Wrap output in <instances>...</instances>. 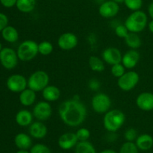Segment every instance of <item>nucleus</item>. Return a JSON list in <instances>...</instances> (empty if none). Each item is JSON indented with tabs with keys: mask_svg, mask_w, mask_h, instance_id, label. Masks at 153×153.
<instances>
[{
	"mask_svg": "<svg viewBox=\"0 0 153 153\" xmlns=\"http://www.w3.org/2000/svg\"><path fill=\"white\" fill-rule=\"evenodd\" d=\"M87 108L79 100L71 99L63 102L58 108V115L65 125L77 127L87 117Z\"/></svg>",
	"mask_w": 153,
	"mask_h": 153,
	"instance_id": "1",
	"label": "nucleus"
},
{
	"mask_svg": "<svg viewBox=\"0 0 153 153\" xmlns=\"http://www.w3.org/2000/svg\"><path fill=\"white\" fill-rule=\"evenodd\" d=\"M126 121V115L119 109L109 110L103 117V126L105 129L111 133L117 131L123 126Z\"/></svg>",
	"mask_w": 153,
	"mask_h": 153,
	"instance_id": "2",
	"label": "nucleus"
},
{
	"mask_svg": "<svg viewBox=\"0 0 153 153\" xmlns=\"http://www.w3.org/2000/svg\"><path fill=\"white\" fill-rule=\"evenodd\" d=\"M124 24L130 32L138 34L143 31L147 25V15L140 10L132 11L126 18Z\"/></svg>",
	"mask_w": 153,
	"mask_h": 153,
	"instance_id": "3",
	"label": "nucleus"
},
{
	"mask_svg": "<svg viewBox=\"0 0 153 153\" xmlns=\"http://www.w3.org/2000/svg\"><path fill=\"white\" fill-rule=\"evenodd\" d=\"M19 60L30 61L34 60L39 54L38 43L32 40H25L19 45L16 50Z\"/></svg>",
	"mask_w": 153,
	"mask_h": 153,
	"instance_id": "4",
	"label": "nucleus"
},
{
	"mask_svg": "<svg viewBox=\"0 0 153 153\" xmlns=\"http://www.w3.org/2000/svg\"><path fill=\"white\" fill-rule=\"evenodd\" d=\"M49 84V76L44 70H36L28 79V88L36 93L43 91Z\"/></svg>",
	"mask_w": 153,
	"mask_h": 153,
	"instance_id": "5",
	"label": "nucleus"
},
{
	"mask_svg": "<svg viewBox=\"0 0 153 153\" xmlns=\"http://www.w3.org/2000/svg\"><path fill=\"white\" fill-rule=\"evenodd\" d=\"M111 104V98L104 93H98L95 94L91 100V107L93 110L100 114H105L106 112L108 111Z\"/></svg>",
	"mask_w": 153,
	"mask_h": 153,
	"instance_id": "6",
	"label": "nucleus"
},
{
	"mask_svg": "<svg viewBox=\"0 0 153 153\" xmlns=\"http://www.w3.org/2000/svg\"><path fill=\"white\" fill-rule=\"evenodd\" d=\"M140 81L139 74L135 71H127L117 80V85L122 91L128 92L134 89Z\"/></svg>",
	"mask_w": 153,
	"mask_h": 153,
	"instance_id": "7",
	"label": "nucleus"
},
{
	"mask_svg": "<svg viewBox=\"0 0 153 153\" xmlns=\"http://www.w3.org/2000/svg\"><path fill=\"white\" fill-rule=\"evenodd\" d=\"M17 53L11 48H2L0 52V63L4 68L7 70H12L18 64Z\"/></svg>",
	"mask_w": 153,
	"mask_h": 153,
	"instance_id": "8",
	"label": "nucleus"
},
{
	"mask_svg": "<svg viewBox=\"0 0 153 153\" xmlns=\"http://www.w3.org/2000/svg\"><path fill=\"white\" fill-rule=\"evenodd\" d=\"M34 117L37 120L46 121L51 117L52 108L50 103L47 101H40L34 105L32 110Z\"/></svg>",
	"mask_w": 153,
	"mask_h": 153,
	"instance_id": "9",
	"label": "nucleus"
},
{
	"mask_svg": "<svg viewBox=\"0 0 153 153\" xmlns=\"http://www.w3.org/2000/svg\"><path fill=\"white\" fill-rule=\"evenodd\" d=\"M7 89L13 93H21L28 88V79L21 74H13L6 82Z\"/></svg>",
	"mask_w": 153,
	"mask_h": 153,
	"instance_id": "10",
	"label": "nucleus"
},
{
	"mask_svg": "<svg viewBox=\"0 0 153 153\" xmlns=\"http://www.w3.org/2000/svg\"><path fill=\"white\" fill-rule=\"evenodd\" d=\"M100 16L105 19H111L116 16L120 12L119 3L112 0H108L101 3L98 9Z\"/></svg>",
	"mask_w": 153,
	"mask_h": 153,
	"instance_id": "11",
	"label": "nucleus"
},
{
	"mask_svg": "<svg viewBox=\"0 0 153 153\" xmlns=\"http://www.w3.org/2000/svg\"><path fill=\"white\" fill-rule=\"evenodd\" d=\"M58 46L64 51H70L75 49L79 43L78 37L74 33L65 32L61 34L58 39Z\"/></svg>",
	"mask_w": 153,
	"mask_h": 153,
	"instance_id": "12",
	"label": "nucleus"
},
{
	"mask_svg": "<svg viewBox=\"0 0 153 153\" xmlns=\"http://www.w3.org/2000/svg\"><path fill=\"white\" fill-rule=\"evenodd\" d=\"M123 55L120 50L116 47H108L103 50L102 58L105 63L112 66L122 61Z\"/></svg>",
	"mask_w": 153,
	"mask_h": 153,
	"instance_id": "13",
	"label": "nucleus"
},
{
	"mask_svg": "<svg viewBox=\"0 0 153 153\" xmlns=\"http://www.w3.org/2000/svg\"><path fill=\"white\" fill-rule=\"evenodd\" d=\"M140 55L137 49H130L124 55H123L121 63L126 67V69L131 70L137 65L140 61Z\"/></svg>",
	"mask_w": 153,
	"mask_h": 153,
	"instance_id": "14",
	"label": "nucleus"
},
{
	"mask_svg": "<svg viewBox=\"0 0 153 153\" xmlns=\"http://www.w3.org/2000/svg\"><path fill=\"white\" fill-rule=\"evenodd\" d=\"M137 108L144 111L153 110V94L150 92H143L136 98Z\"/></svg>",
	"mask_w": 153,
	"mask_h": 153,
	"instance_id": "15",
	"label": "nucleus"
},
{
	"mask_svg": "<svg viewBox=\"0 0 153 153\" xmlns=\"http://www.w3.org/2000/svg\"><path fill=\"white\" fill-rule=\"evenodd\" d=\"M79 142L76 133L67 132L61 134L58 138V146L64 150H69L75 147Z\"/></svg>",
	"mask_w": 153,
	"mask_h": 153,
	"instance_id": "16",
	"label": "nucleus"
},
{
	"mask_svg": "<svg viewBox=\"0 0 153 153\" xmlns=\"http://www.w3.org/2000/svg\"><path fill=\"white\" fill-rule=\"evenodd\" d=\"M29 134L31 137L35 139H43L46 136L48 133L47 126L42 121L33 122L29 126Z\"/></svg>",
	"mask_w": 153,
	"mask_h": 153,
	"instance_id": "17",
	"label": "nucleus"
},
{
	"mask_svg": "<svg viewBox=\"0 0 153 153\" xmlns=\"http://www.w3.org/2000/svg\"><path fill=\"white\" fill-rule=\"evenodd\" d=\"M33 118L34 116L32 112L26 109H22L16 113L15 116V121L19 126L26 127L29 126L32 123Z\"/></svg>",
	"mask_w": 153,
	"mask_h": 153,
	"instance_id": "18",
	"label": "nucleus"
},
{
	"mask_svg": "<svg viewBox=\"0 0 153 153\" xmlns=\"http://www.w3.org/2000/svg\"><path fill=\"white\" fill-rule=\"evenodd\" d=\"M41 92L43 100L49 102H56L61 97V91L58 87L55 85H49Z\"/></svg>",
	"mask_w": 153,
	"mask_h": 153,
	"instance_id": "19",
	"label": "nucleus"
},
{
	"mask_svg": "<svg viewBox=\"0 0 153 153\" xmlns=\"http://www.w3.org/2000/svg\"><path fill=\"white\" fill-rule=\"evenodd\" d=\"M36 99H37V95H36L35 91L28 88L19 93V102L22 105L25 106V107L33 105L35 103Z\"/></svg>",
	"mask_w": 153,
	"mask_h": 153,
	"instance_id": "20",
	"label": "nucleus"
},
{
	"mask_svg": "<svg viewBox=\"0 0 153 153\" xmlns=\"http://www.w3.org/2000/svg\"><path fill=\"white\" fill-rule=\"evenodd\" d=\"M14 143L19 149H27L32 146V140L28 134L19 133L14 137Z\"/></svg>",
	"mask_w": 153,
	"mask_h": 153,
	"instance_id": "21",
	"label": "nucleus"
},
{
	"mask_svg": "<svg viewBox=\"0 0 153 153\" xmlns=\"http://www.w3.org/2000/svg\"><path fill=\"white\" fill-rule=\"evenodd\" d=\"M135 144L138 149L142 151L149 150L153 146V137L148 134H140L135 140Z\"/></svg>",
	"mask_w": 153,
	"mask_h": 153,
	"instance_id": "22",
	"label": "nucleus"
},
{
	"mask_svg": "<svg viewBox=\"0 0 153 153\" xmlns=\"http://www.w3.org/2000/svg\"><path fill=\"white\" fill-rule=\"evenodd\" d=\"M1 32V37L8 43H15L19 39V32L15 27L7 25Z\"/></svg>",
	"mask_w": 153,
	"mask_h": 153,
	"instance_id": "23",
	"label": "nucleus"
},
{
	"mask_svg": "<svg viewBox=\"0 0 153 153\" xmlns=\"http://www.w3.org/2000/svg\"><path fill=\"white\" fill-rule=\"evenodd\" d=\"M37 4L36 0H17L16 7L19 11L24 13H28L34 10Z\"/></svg>",
	"mask_w": 153,
	"mask_h": 153,
	"instance_id": "24",
	"label": "nucleus"
},
{
	"mask_svg": "<svg viewBox=\"0 0 153 153\" xmlns=\"http://www.w3.org/2000/svg\"><path fill=\"white\" fill-rule=\"evenodd\" d=\"M126 46L131 49H137L141 46L142 41L137 33L130 32L124 39Z\"/></svg>",
	"mask_w": 153,
	"mask_h": 153,
	"instance_id": "25",
	"label": "nucleus"
},
{
	"mask_svg": "<svg viewBox=\"0 0 153 153\" xmlns=\"http://www.w3.org/2000/svg\"><path fill=\"white\" fill-rule=\"evenodd\" d=\"M88 64L91 70L96 73H102L105 70V62L102 59L98 56L92 55L89 58Z\"/></svg>",
	"mask_w": 153,
	"mask_h": 153,
	"instance_id": "26",
	"label": "nucleus"
},
{
	"mask_svg": "<svg viewBox=\"0 0 153 153\" xmlns=\"http://www.w3.org/2000/svg\"><path fill=\"white\" fill-rule=\"evenodd\" d=\"M75 153H97L94 145L88 140L79 141L75 146Z\"/></svg>",
	"mask_w": 153,
	"mask_h": 153,
	"instance_id": "27",
	"label": "nucleus"
},
{
	"mask_svg": "<svg viewBox=\"0 0 153 153\" xmlns=\"http://www.w3.org/2000/svg\"><path fill=\"white\" fill-rule=\"evenodd\" d=\"M53 50V45L49 41L44 40V41H42L40 43H38L39 54L43 55V56H47V55H51Z\"/></svg>",
	"mask_w": 153,
	"mask_h": 153,
	"instance_id": "28",
	"label": "nucleus"
},
{
	"mask_svg": "<svg viewBox=\"0 0 153 153\" xmlns=\"http://www.w3.org/2000/svg\"><path fill=\"white\" fill-rule=\"evenodd\" d=\"M120 153H138V148L134 142L126 141L121 146Z\"/></svg>",
	"mask_w": 153,
	"mask_h": 153,
	"instance_id": "29",
	"label": "nucleus"
},
{
	"mask_svg": "<svg viewBox=\"0 0 153 153\" xmlns=\"http://www.w3.org/2000/svg\"><path fill=\"white\" fill-rule=\"evenodd\" d=\"M126 7L131 11L140 10L143 6V0H124Z\"/></svg>",
	"mask_w": 153,
	"mask_h": 153,
	"instance_id": "30",
	"label": "nucleus"
},
{
	"mask_svg": "<svg viewBox=\"0 0 153 153\" xmlns=\"http://www.w3.org/2000/svg\"><path fill=\"white\" fill-rule=\"evenodd\" d=\"M126 67L123 65L122 63H119V64H114V65L111 66V73L112 76H114L115 78L119 79L120 77H121V76L126 72Z\"/></svg>",
	"mask_w": 153,
	"mask_h": 153,
	"instance_id": "31",
	"label": "nucleus"
},
{
	"mask_svg": "<svg viewBox=\"0 0 153 153\" xmlns=\"http://www.w3.org/2000/svg\"><path fill=\"white\" fill-rule=\"evenodd\" d=\"M114 29L115 34L120 38L125 39V37L129 33V31L126 28L125 24H117L116 26H114Z\"/></svg>",
	"mask_w": 153,
	"mask_h": 153,
	"instance_id": "32",
	"label": "nucleus"
},
{
	"mask_svg": "<svg viewBox=\"0 0 153 153\" xmlns=\"http://www.w3.org/2000/svg\"><path fill=\"white\" fill-rule=\"evenodd\" d=\"M30 153H52L50 149L43 143H37L31 147Z\"/></svg>",
	"mask_w": 153,
	"mask_h": 153,
	"instance_id": "33",
	"label": "nucleus"
},
{
	"mask_svg": "<svg viewBox=\"0 0 153 153\" xmlns=\"http://www.w3.org/2000/svg\"><path fill=\"white\" fill-rule=\"evenodd\" d=\"M76 134L79 141H85L88 140L91 137V131L87 128H81L77 130Z\"/></svg>",
	"mask_w": 153,
	"mask_h": 153,
	"instance_id": "34",
	"label": "nucleus"
},
{
	"mask_svg": "<svg viewBox=\"0 0 153 153\" xmlns=\"http://www.w3.org/2000/svg\"><path fill=\"white\" fill-rule=\"evenodd\" d=\"M124 137L126 141L133 142L135 140L137 137V131L134 128H129L126 129L124 133Z\"/></svg>",
	"mask_w": 153,
	"mask_h": 153,
	"instance_id": "35",
	"label": "nucleus"
},
{
	"mask_svg": "<svg viewBox=\"0 0 153 153\" xmlns=\"http://www.w3.org/2000/svg\"><path fill=\"white\" fill-rule=\"evenodd\" d=\"M100 86H101V83L97 79H92L88 82V88L93 91H98L100 88Z\"/></svg>",
	"mask_w": 153,
	"mask_h": 153,
	"instance_id": "36",
	"label": "nucleus"
},
{
	"mask_svg": "<svg viewBox=\"0 0 153 153\" xmlns=\"http://www.w3.org/2000/svg\"><path fill=\"white\" fill-rule=\"evenodd\" d=\"M8 24V18L4 13H0V31H2Z\"/></svg>",
	"mask_w": 153,
	"mask_h": 153,
	"instance_id": "37",
	"label": "nucleus"
},
{
	"mask_svg": "<svg viewBox=\"0 0 153 153\" xmlns=\"http://www.w3.org/2000/svg\"><path fill=\"white\" fill-rule=\"evenodd\" d=\"M16 1H17V0H0L1 4L7 8H10L13 6H16Z\"/></svg>",
	"mask_w": 153,
	"mask_h": 153,
	"instance_id": "38",
	"label": "nucleus"
},
{
	"mask_svg": "<svg viewBox=\"0 0 153 153\" xmlns=\"http://www.w3.org/2000/svg\"><path fill=\"white\" fill-rule=\"evenodd\" d=\"M148 13H149V16L153 19V1L149 4V7H148Z\"/></svg>",
	"mask_w": 153,
	"mask_h": 153,
	"instance_id": "39",
	"label": "nucleus"
},
{
	"mask_svg": "<svg viewBox=\"0 0 153 153\" xmlns=\"http://www.w3.org/2000/svg\"><path fill=\"white\" fill-rule=\"evenodd\" d=\"M148 28H149V31L153 33V19H152V20L149 22V24H148Z\"/></svg>",
	"mask_w": 153,
	"mask_h": 153,
	"instance_id": "40",
	"label": "nucleus"
},
{
	"mask_svg": "<svg viewBox=\"0 0 153 153\" xmlns=\"http://www.w3.org/2000/svg\"><path fill=\"white\" fill-rule=\"evenodd\" d=\"M100 153H117L116 151L113 150V149H105V150L102 151Z\"/></svg>",
	"mask_w": 153,
	"mask_h": 153,
	"instance_id": "41",
	"label": "nucleus"
},
{
	"mask_svg": "<svg viewBox=\"0 0 153 153\" xmlns=\"http://www.w3.org/2000/svg\"><path fill=\"white\" fill-rule=\"evenodd\" d=\"M16 153H30V152H28L27 149H19Z\"/></svg>",
	"mask_w": 153,
	"mask_h": 153,
	"instance_id": "42",
	"label": "nucleus"
},
{
	"mask_svg": "<svg viewBox=\"0 0 153 153\" xmlns=\"http://www.w3.org/2000/svg\"><path fill=\"white\" fill-rule=\"evenodd\" d=\"M112 1H116V2H117V3H123V1L124 0H112Z\"/></svg>",
	"mask_w": 153,
	"mask_h": 153,
	"instance_id": "43",
	"label": "nucleus"
},
{
	"mask_svg": "<svg viewBox=\"0 0 153 153\" xmlns=\"http://www.w3.org/2000/svg\"><path fill=\"white\" fill-rule=\"evenodd\" d=\"M1 49H2V46H1V43H0V52H1Z\"/></svg>",
	"mask_w": 153,
	"mask_h": 153,
	"instance_id": "44",
	"label": "nucleus"
},
{
	"mask_svg": "<svg viewBox=\"0 0 153 153\" xmlns=\"http://www.w3.org/2000/svg\"><path fill=\"white\" fill-rule=\"evenodd\" d=\"M152 1H153V0H152Z\"/></svg>",
	"mask_w": 153,
	"mask_h": 153,
	"instance_id": "45",
	"label": "nucleus"
}]
</instances>
